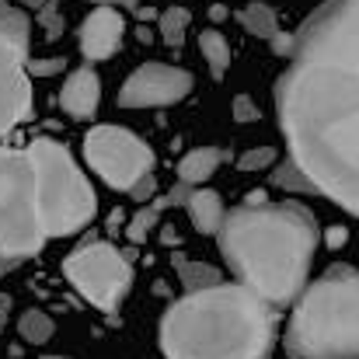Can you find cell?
I'll return each mask as SVG.
<instances>
[{
  "label": "cell",
  "mask_w": 359,
  "mask_h": 359,
  "mask_svg": "<svg viewBox=\"0 0 359 359\" xmlns=\"http://www.w3.org/2000/svg\"><path fill=\"white\" fill-rule=\"evenodd\" d=\"M199 49H203L206 67H210L213 77H224V74L231 70V42H227L217 28H206V32L199 35Z\"/></svg>",
  "instance_id": "cell-16"
},
{
  "label": "cell",
  "mask_w": 359,
  "mask_h": 359,
  "mask_svg": "<svg viewBox=\"0 0 359 359\" xmlns=\"http://www.w3.org/2000/svg\"><path fill=\"white\" fill-rule=\"evenodd\" d=\"M21 4H25V7H42L46 0H21Z\"/></svg>",
  "instance_id": "cell-29"
},
{
  "label": "cell",
  "mask_w": 359,
  "mask_h": 359,
  "mask_svg": "<svg viewBox=\"0 0 359 359\" xmlns=\"http://www.w3.org/2000/svg\"><path fill=\"white\" fill-rule=\"evenodd\" d=\"M189 21H192V14H189L185 7H168V11L157 18L161 39H164L168 46H182L185 35H189Z\"/></svg>",
  "instance_id": "cell-19"
},
{
  "label": "cell",
  "mask_w": 359,
  "mask_h": 359,
  "mask_svg": "<svg viewBox=\"0 0 359 359\" xmlns=\"http://www.w3.org/2000/svg\"><path fill=\"white\" fill-rule=\"evenodd\" d=\"M238 21L251 35H258V39H276V35H279V18H276V11H272L269 4H262V0L248 4L238 14Z\"/></svg>",
  "instance_id": "cell-17"
},
{
  "label": "cell",
  "mask_w": 359,
  "mask_h": 359,
  "mask_svg": "<svg viewBox=\"0 0 359 359\" xmlns=\"http://www.w3.org/2000/svg\"><path fill=\"white\" fill-rule=\"evenodd\" d=\"M98 102H102V81L91 67H81L74 70L63 88H60V109L70 116V119L84 122L98 112Z\"/></svg>",
  "instance_id": "cell-12"
},
{
  "label": "cell",
  "mask_w": 359,
  "mask_h": 359,
  "mask_svg": "<svg viewBox=\"0 0 359 359\" xmlns=\"http://www.w3.org/2000/svg\"><path fill=\"white\" fill-rule=\"evenodd\" d=\"M18 332H21V339L25 342H32V346H46L49 339H53V332H56V321L46 314V311H25L21 318H18Z\"/></svg>",
  "instance_id": "cell-18"
},
{
  "label": "cell",
  "mask_w": 359,
  "mask_h": 359,
  "mask_svg": "<svg viewBox=\"0 0 359 359\" xmlns=\"http://www.w3.org/2000/svg\"><path fill=\"white\" fill-rule=\"evenodd\" d=\"M67 63L63 60H32L28 63V77H53V74H60Z\"/></svg>",
  "instance_id": "cell-24"
},
{
  "label": "cell",
  "mask_w": 359,
  "mask_h": 359,
  "mask_svg": "<svg viewBox=\"0 0 359 359\" xmlns=\"http://www.w3.org/2000/svg\"><path fill=\"white\" fill-rule=\"evenodd\" d=\"M220 161H224L220 147H196V150H189L178 161V182L182 185H203V182H210L217 175Z\"/></svg>",
  "instance_id": "cell-14"
},
{
  "label": "cell",
  "mask_w": 359,
  "mask_h": 359,
  "mask_svg": "<svg viewBox=\"0 0 359 359\" xmlns=\"http://www.w3.org/2000/svg\"><path fill=\"white\" fill-rule=\"evenodd\" d=\"M168 210V199H157L154 206H147V210H140L133 220H129V227H126V238L133 241V244H143L147 234L157 227V220H161V213Z\"/></svg>",
  "instance_id": "cell-20"
},
{
  "label": "cell",
  "mask_w": 359,
  "mask_h": 359,
  "mask_svg": "<svg viewBox=\"0 0 359 359\" xmlns=\"http://www.w3.org/2000/svg\"><path fill=\"white\" fill-rule=\"evenodd\" d=\"M7 318H11V297L0 293V332L7 328Z\"/></svg>",
  "instance_id": "cell-27"
},
{
  "label": "cell",
  "mask_w": 359,
  "mask_h": 359,
  "mask_svg": "<svg viewBox=\"0 0 359 359\" xmlns=\"http://www.w3.org/2000/svg\"><path fill=\"white\" fill-rule=\"evenodd\" d=\"M32 116L28 18L0 4V136Z\"/></svg>",
  "instance_id": "cell-8"
},
{
  "label": "cell",
  "mask_w": 359,
  "mask_h": 359,
  "mask_svg": "<svg viewBox=\"0 0 359 359\" xmlns=\"http://www.w3.org/2000/svg\"><path fill=\"white\" fill-rule=\"evenodd\" d=\"M175 269H178V279H182L185 293H199V290H210V286L224 283L220 272L213 265H206V262H192V258L175 255Z\"/></svg>",
  "instance_id": "cell-15"
},
{
  "label": "cell",
  "mask_w": 359,
  "mask_h": 359,
  "mask_svg": "<svg viewBox=\"0 0 359 359\" xmlns=\"http://www.w3.org/2000/svg\"><path fill=\"white\" fill-rule=\"evenodd\" d=\"M272 335V304L241 283L189 293L161 321V349L168 359H265Z\"/></svg>",
  "instance_id": "cell-3"
},
{
  "label": "cell",
  "mask_w": 359,
  "mask_h": 359,
  "mask_svg": "<svg viewBox=\"0 0 359 359\" xmlns=\"http://www.w3.org/2000/svg\"><path fill=\"white\" fill-rule=\"evenodd\" d=\"M258 116H262V112L255 109V102H251V98H244V95L234 98V119L238 122H255Z\"/></svg>",
  "instance_id": "cell-25"
},
{
  "label": "cell",
  "mask_w": 359,
  "mask_h": 359,
  "mask_svg": "<svg viewBox=\"0 0 359 359\" xmlns=\"http://www.w3.org/2000/svg\"><path fill=\"white\" fill-rule=\"evenodd\" d=\"M32 164H35V203L46 238H67L84 231L95 220V189L74 164L70 150L56 140H32L28 143Z\"/></svg>",
  "instance_id": "cell-5"
},
{
  "label": "cell",
  "mask_w": 359,
  "mask_h": 359,
  "mask_svg": "<svg viewBox=\"0 0 359 359\" xmlns=\"http://www.w3.org/2000/svg\"><path fill=\"white\" fill-rule=\"evenodd\" d=\"M46 244L28 150L0 147V258H32Z\"/></svg>",
  "instance_id": "cell-6"
},
{
  "label": "cell",
  "mask_w": 359,
  "mask_h": 359,
  "mask_svg": "<svg viewBox=\"0 0 359 359\" xmlns=\"http://www.w3.org/2000/svg\"><path fill=\"white\" fill-rule=\"evenodd\" d=\"M276 161V150L272 147H255V150H244L238 161L241 171H262V168H269Z\"/></svg>",
  "instance_id": "cell-22"
},
{
  "label": "cell",
  "mask_w": 359,
  "mask_h": 359,
  "mask_svg": "<svg viewBox=\"0 0 359 359\" xmlns=\"http://www.w3.org/2000/svg\"><path fill=\"white\" fill-rule=\"evenodd\" d=\"M272 46L290 56L276 84L290 164L311 192L359 217V0H325Z\"/></svg>",
  "instance_id": "cell-1"
},
{
  "label": "cell",
  "mask_w": 359,
  "mask_h": 359,
  "mask_svg": "<svg viewBox=\"0 0 359 359\" xmlns=\"http://www.w3.org/2000/svg\"><path fill=\"white\" fill-rule=\"evenodd\" d=\"M42 359H67V356H42Z\"/></svg>",
  "instance_id": "cell-31"
},
{
  "label": "cell",
  "mask_w": 359,
  "mask_h": 359,
  "mask_svg": "<svg viewBox=\"0 0 359 359\" xmlns=\"http://www.w3.org/2000/svg\"><path fill=\"white\" fill-rule=\"evenodd\" d=\"M185 210H189L192 227H196L199 234H220V224H224L227 210H224V199H220L213 189H192Z\"/></svg>",
  "instance_id": "cell-13"
},
{
  "label": "cell",
  "mask_w": 359,
  "mask_h": 359,
  "mask_svg": "<svg viewBox=\"0 0 359 359\" xmlns=\"http://www.w3.org/2000/svg\"><path fill=\"white\" fill-rule=\"evenodd\" d=\"M224 18H227V7L213 4V7H210V21H224Z\"/></svg>",
  "instance_id": "cell-28"
},
{
  "label": "cell",
  "mask_w": 359,
  "mask_h": 359,
  "mask_svg": "<svg viewBox=\"0 0 359 359\" xmlns=\"http://www.w3.org/2000/svg\"><path fill=\"white\" fill-rule=\"evenodd\" d=\"M192 88L196 81L189 70L171 67V63H143L119 88V105L122 109H164L189 98Z\"/></svg>",
  "instance_id": "cell-10"
},
{
  "label": "cell",
  "mask_w": 359,
  "mask_h": 359,
  "mask_svg": "<svg viewBox=\"0 0 359 359\" xmlns=\"http://www.w3.org/2000/svg\"><path fill=\"white\" fill-rule=\"evenodd\" d=\"M290 359H359V269L332 265L293 307Z\"/></svg>",
  "instance_id": "cell-4"
},
{
  "label": "cell",
  "mask_w": 359,
  "mask_h": 359,
  "mask_svg": "<svg viewBox=\"0 0 359 359\" xmlns=\"http://www.w3.org/2000/svg\"><path fill=\"white\" fill-rule=\"evenodd\" d=\"M265 359H269V356H265Z\"/></svg>",
  "instance_id": "cell-32"
},
{
  "label": "cell",
  "mask_w": 359,
  "mask_h": 359,
  "mask_svg": "<svg viewBox=\"0 0 359 359\" xmlns=\"http://www.w3.org/2000/svg\"><path fill=\"white\" fill-rule=\"evenodd\" d=\"M95 4H109V0H95ZM126 4H133V0H126Z\"/></svg>",
  "instance_id": "cell-30"
},
{
  "label": "cell",
  "mask_w": 359,
  "mask_h": 359,
  "mask_svg": "<svg viewBox=\"0 0 359 359\" xmlns=\"http://www.w3.org/2000/svg\"><path fill=\"white\" fill-rule=\"evenodd\" d=\"M220 251L241 286L272 307H290L318 251V220L300 203H269L255 192L224 217Z\"/></svg>",
  "instance_id": "cell-2"
},
{
  "label": "cell",
  "mask_w": 359,
  "mask_h": 359,
  "mask_svg": "<svg viewBox=\"0 0 359 359\" xmlns=\"http://www.w3.org/2000/svg\"><path fill=\"white\" fill-rule=\"evenodd\" d=\"M39 21H42V28H46V39H60V35H63V18H60V11H56L53 0H46V4L39 7Z\"/></svg>",
  "instance_id": "cell-23"
},
{
  "label": "cell",
  "mask_w": 359,
  "mask_h": 359,
  "mask_svg": "<svg viewBox=\"0 0 359 359\" xmlns=\"http://www.w3.org/2000/svg\"><path fill=\"white\" fill-rule=\"evenodd\" d=\"M122 35H126V21H122L119 11L109 7V4L95 7L84 18V25H81V53H84V60H91V63L112 60L119 53Z\"/></svg>",
  "instance_id": "cell-11"
},
{
  "label": "cell",
  "mask_w": 359,
  "mask_h": 359,
  "mask_svg": "<svg viewBox=\"0 0 359 359\" xmlns=\"http://www.w3.org/2000/svg\"><path fill=\"white\" fill-rule=\"evenodd\" d=\"M63 276L84 293V300H91L105 314L119 311V304L133 286V265L109 241H91L70 251L63 262Z\"/></svg>",
  "instance_id": "cell-7"
},
{
  "label": "cell",
  "mask_w": 359,
  "mask_h": 359,
  "mask_svg": "<svg viewBox=\"0 0 359 359\" xmlns=\"http://www.w3.org/2000/svg\"><path fill=\"white\" fill-rule=\"evenodd\" d=\"M154 192H157V182H154V175H143V178H140V182L129 189V196H133V199H140V203H147Z\"/></svg>",
  "instance_id": "cell-26"
},
{
  "label": "cell",
  "mask_w": 359,
  "mask_h": 359,
  "mask_svg": "<svg viewBox=\"0 0 359 359\" xmlns=\"http://www.w3.org/2000/svg\"><path fill=\"white\" fill-rule=\"evenodd\" d=\"M272 182H276V189H290V192H311V185H307V178L286 161L276 175H272Z\"/></svg>",
  "instance_id": "cell-21"
},
{
  "label": "cell",
  "mask_w": 359,
  "mask_h": 359,
  "mask_svg": "<svg viewBox=\"0 0 359 359\" xmlns=\"http://www.w3.org/2000/svg\"><path fill=\"white\" fill-rule=\"evenodd\" d=\"M84 157L91 171L119 192H129L143 175L154 171V150L122 126H95L84 136Z\"/></svg>",
  "instance_id": "cell-9"
}]
</instances>
